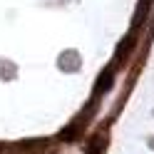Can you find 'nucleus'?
Returning <instances> with one entry per match:
<instances>
[{
	"instance_id": "nucleus-1",
	"label": "nucleus",
	"mask_w": 154,
	"mask_h": 154,
	"mask_svg": "<svg viewBox=\"0 0 154 154\" xmlns=\"http://www.w3.org/2000/svg\"><path fill=\"white\" fill-rule=\"evenodd\" d=\"M104 132L100 129V134H94V137L90 139V154H102V149H104Z\"/></svg>"
}]
</instances>
